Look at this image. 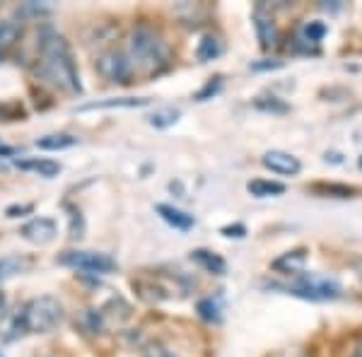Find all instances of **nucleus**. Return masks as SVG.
Masks as SVG:
<instances>
[{
    "instance_id": "obj_27",
    "label": "nucleus",
    "mask_w": 362,
    "mask_h": 357,
    "mask_svg": "<svg viewBox=\"0 0 362 357\" xmlns=\"http://www.w3.org/2000/svg\"><path fill=\"white\" fill-rule=\"evenodd\" d=\"M5 304H8V297H5V292L0 290V314L5 312Z\"/></svg>"
},
{
    "instance_id": "obj_15",
    "label": "nucleus",
    "mask_w": 362,
    "mask_h": 357,
    "mask_svg": "<svg viewBox=\"0 0 362 357\" xmlns=\"http://www.w3.org/2000/svg\"><path fill=\"white\" fill-rule=\"evenodd\" d=\"M73 145H78V138L70 136V133H51V136L37 140V148L42 150H68Z\"/></svg>"
},
{
    "instance_id": "obj_29",
    "label": "nucleus",
    "mask_w": 362,
    "mask_h": 357,
    "mask_svg": "<svg viewBox=\"0 0 362 357\" xmlns=\"http://www.w3.org/2000/svg\"><path fill=\"white\" fill-rule=\"evenodd\" d=\"M358 357H362V355H358Z\"/></svg>"
},
{
    "instance_id": "obj_25",
    "label": "nucleus",
    "mask_w": 362,
    "mask_h": 357,
    "mask_svg": "<svg viewBox=\"0 0 362 357\" xmlns=\"http://www.w3.org/2000/svg\"><path fill=\"white\" fill-rule=\"evenodd\" d=\"M225 237H244V227L242 225H235V227H225L223 230Z\"/></svg>"
},
{
    "instance_id": "obj_4",
    "label": "nucleus",
    "mask_w": 362,
    "mask_h": 357,
    "mask_svg": "<svg viewBox=\"0 0 362 357\" xmlns=\"http://www.w3.org/2000/svg\"><path fill=\"white\" fill-rule=\"evenodd\" d=\"M58 263L78 268V271H85V273H97V275H107L116 271V261L109 254H102V251H85V249L63 251V254L58 256Z\"/></svg>"
},
{
    "instance_id": "obj_14",
    "label": "nucleus",
    "mask_w": 362,
    "mask_h": 357,
    "mask_svg": "<svg viewBox=\"0 0 362 357\" xmlns=\"http://www.w3.org/2000/svg\"><path fill=\"white\" fill-rule=\"evenodd\" d=\"M247 191L254 198H271V196H283L285 186L278 181H268V179H254L247 184Z\"/></svg>"
},
{
    "instance_id": "obj_19",
    "label": "nucleus",
    "mask_w": 362,
    "mask_h": 357,
    "mask_svg": "<svg viewBox=\"0 0 362 357\" xmlns=\"http://www.w3.org/2000/svg\"><path fill=\"white\" fill-rule=\"evenodd\" d=\"M27 266H29V261H22V259H0V280L10 278V275H15V273H22Z\"/></svg>"
},
{
    "instance_id": "obj_6",
    "label": "nucleus",
    "mask_w": 362,
    "mask_h": 357,
    "mask_svg": "<svg viewBox=\"0 0 362 357\" xmlns=\"http://www.w3.org/2000/svg\"><path fill=\"white\" fill-rule=\"evenodd\" d=\"M97 70L104 80H109V83H128V78L133 75L128 56H124L116 49L104 51V54L97 58Z\"/></svg>"
},
{
    "instance_id": "obj_20",
    "label": "nucleus",
    "mask_w": 362,
    "mask_h": 357,
    "mask_svg": "<svg viewBox=\"0 0 362 357\" xmlns=\"http://www.w3.org/2000/svg\"><path fill=\"white\" fill-rule=\"evenodd\" d=\"M314 191H317V193H331L334 198H348L350 193H355V189H350V186H341V184H317V186H314Z\"/></svg>"
},
{
    "instance_id": "obj_17",
    "label": "nucleus",
    "mask_w": 362,
    "mask_h": 357,
    "mask_svg": "<svg viewBox=\"0 0 362 357\" xmlns=\"http://www.w3.org/2000/svg\"><path fill=\"white\" fill-rule=\"evenodd\" d=\"M220 54H223V44H220L218 37H210V34L208 37H203V42L198 44V49H196V56L201 63L213 61V58H218Z\"/></svg>"
},
{
    "instance_id": "obj_5",
    "label": "nucleus",
    "mask_w": 362,
    "mask_h": 357,
    "mask_svg": "<svg viewBox=\"0 0 362 357\" xmlns=\"http://www.w3.org/2000/svg\"><path fill=\"white\" fill-rule=\"evenodd\" d=\"M293 295L302 297V300H312V302H326V300H336L338 292V283L334 278H321V275H300L293 285L288 288Z\"/></svg>"
},
{
    "instance_id": "obj_18",
    "label": "nucleus",
    "mask_w": 362,
    "mask_h": 357,
    "mask_svg": "<svg viewBox=\"0 0 362 357\" xmlns=\"http://www.w3.org/2000/svg\"><path fill=\"white\" fill-rule=\"evenodd\" d=\"M179 121V109H172V107H165V109H157L153 116H150V124L155 128H167L172 124Z\"/></svg>"
},
{
    "instance_id": "obj_12",
    "label": "nucleus",
    "mask_w": 362,
    "mask_h": 357,
    "mask_svg": "<svg viewBox=\"0 0 362 357\" xmlns=\"http://www.w3.org/2000/svg\"><path fill=\"white\" fill-rule=\"evenodd\" d=\"M191 261H196L201 268H206L208 273H213V275H223L227 271V263L225 259L220 254H213V251H208V249H196V251H191Z\"/></svg>"
},
{
    "instance_id": "obj_28",
    "label": "nucleus",
    "mask_w": 362,
    "mask_h": 357,
    "mask_svg": "<svg viewBox=\"0 0 362 357\" xmlns=\"http://www.w3.org/2000/svg\"><path fill=\"white\" fill-rule=\"evenodd\" d=\"M360 355H362V350H360Z\"/></svg>"
},
{
    "instance_id": "obj_24",
    "label": "nucleus",
    "mask_w": 362,
    "mask_h": 357,
    "mask_svg": "<svg viewBox=\"0 0 362 357\" xmlns=\"http://www.w3.org/2000/svg\"><path fill=\"white\" fill-rule=\"evenodd\" d=\"M145 357H179V355L172 353V350H165V348H155V350H150Z\"/></svg>"
},
{
    "instance_id": "obj_26",
    "label": "nucleus",
    "mask_w": 362,
    "mask_h": 357,
    "mask_svg": "<svg viewBox=\"0 0 362 357\" xmlns=\"http://www.w3.org/2000/svg\"><path fill=\"white\" fill-rule=\"evenodd\" d=\"M32 206H22V208H8V218H17V213H29Z\"/></svg>"
},
{
    "instance_id": "obj_3",
    "label": "nucleus",
    "mask_w": 362,
    "mask_h": 357,
    "mask_svg": "<svg viewBox=\"0 0 362 357\" xmlns=\"http://www.w3.org/2000/svg\"><path fill=\"white\" fill-rule=\"evenodd\" d=\"M63 304L51 295L34 297L25 304L22 314L17 316V324L25 333H51L63 324Z\"/></svg>"
},
{
    "instance_id": "obj_9",
    "label": "nucleus",
    "mask_w": 362,
    "mask_h": 357,
    "mask_svg": "<svg viewBox=\"0 0 362 357\" xmlns=\"http://www.w3.org/2000/svg\"><path fill=\"white\" fill-rule=\"evenodd\" d=\"M157 213H160V218L165 220L167 225H172L174 230L186 232L194 227V218H191L189 213H184V210H179L174 206H167V203H160V206H157Z\"/></svg>"
},
{
    "instance_id": "obj_23",
    "label": "nucleus",
    "mask_w": 362,
    "mask_h": 357,
    "mask_svg": "<svg viewBox=\"0 0 362 357\" xmlns=\"http://www.w3.org/2000/svg\"><path fill=\"white\" fill-rule=\"evenodd\" d=\"M302 261H305V251H293V254H288L285 259L276 261V268L290 266V271H293L295 266H302Z\"/></svg>"
},
{
    "instance_id": "obj_13",
    "label": "nucleus",
    "mask_w": 362,
    "mask_h": 357,
    "mask_svg": "<svg viewBox=\"0 0 362 357\" xmlns=\"http://www.w3.org/2000/svg\"><path fill=\"white\" fill-rule=\"evenodd\" d=\"M254 20H256V34H259L261 46H273V44H276L278 32H276V22H273V17L266 15L264 10L259 8L254 13Z\"/></svg>"
},
{
    "instance_id": "obj_8",
    "label": "nucleus",
    "mask_w": 362,
    "mask_h": 357,
    "mask_svg": "<svg viewBox=\"0 0 362 357\" xmlns=\"http://www.w3.org/2000/svg\"><path fill=\"white\" fill-rule=\"evenodd\" d=\"M261 162H264L266 169H271V172H276V174H283V177H295V174H300V169H302V162L297 160L295 155L283 152V150L266 152Z\"/></svg>"
},
{
    "instance_id": "obj_10",
    "label": "nucleus",
    "mask_w": 362,
    "mask_h": 357,
    "mask_svg": "<svg viewBox=\"0 0 362 357\" xmlns=\"http://www.w3.org/2000/svg\"><path fill=\"white\" fill-rule=\"evenodd\" d=\"M17 167L25 169V172L39 174V177H44V179H51L61 172V165L54 160H46V157H29V160H20L17 162Z\"/></svg>"
},
{
    "instance_id": "obj_22",
    "label": "nucleus",
    "mask_w": 362,
    "mask_h": 357,
    "mask_svg": "<svg viewBox=\"0 0 362 357\" xmlns=\"http://www.w3.org/2000/svg\"><path fill=\"white\" fill-rule=\"evenodd\" d=\"M198 312H201L203 319H208V321H218L220 319L218 304H215L213 300H203L201 304H198Z\"/></svg>"
},
{
    "instance_id": "obj_1",
    "label": "nucleus",
    "mask_w": 362,
    "mask_h": 357,
    "mask_svg": "<svg viewBox=\"0 0 362 357\" xmlns=\"http://www.w3.org/2000/svg\"><path fill=\"white\" fill-rule=\"evenodd\" d=\"M39 70L51 85L70 95H80V75L73 61V51L66 39L56 32H44L42 44H39Z\"/></svg>"
},
{
    "instance_id": "obj_11",
    "label": "nucleus",
    "mask_w": 362,
    "mask_h": 357,
    "mask_svg": "<svg viewBox=\"0 0 362 357\" xmlns=\"http://www.w3.org/2000/svg\"><path fill=\"white\" fill-rule=\"evenodd\" d=\"M150 104L148 97H119V99H104V102H92L80 107L83 111H92V109H138Z\"/></svg>"
},
{
    "instance_id": "obj_2",
    "label": "nucleus",
    "mask_w": 362,
    "mask_h": 357,
    "mask_svg": "<svg viewBox=\"0 0 362 357\" xmlns=\"http://www.w3.org/2000/svg\"><path fill=\"white\" fill-rule=\"evenodd\" d=\"M128 61L131 68H140L145 73H157V68L167 61V44L162 37L150 27L133 29L131 42H128Z\"/></svg>"
},
{
    "instance_id": "obj_7",
    "label": "nucleus",
    "mask_w": 362,
    "mask_h": 357,
    "mask_svg": "<svg viewBox=\"0 0 362 357\" xmlns=\"http://www.w3.org/2000/svg\"><path fill=\"white\" fill-rule=\"evenodd\" d=\"M20 234L29 244L46 247V244H51L58 237V225H56V220H51V218H34L22 227Z\"/></svg>"
},
{
    "instance_id": "obj_21",
    "label": "nucleus",
    "mask_w": 362,
    "mask_h": 357,
    "mask_svg": "<svg viewBox=\"0 0 362 357\" xmlns=\"http://www.w3.org/2000/svg\"><path fill=\"white\" fill-rule=\"evenodd\" d=\"M302 34H305V42L319 44L321 37L326 34V25H321V22H309V25L302 27Z\"/></svg>"
},
{
    "instance_id": "obj_16",
    "label": "nucleus",
    "mask_w": 362,
    "mask_h": 357,
    "mask_svg": "<svg viewBox=\"0 0 362 357\" xmlns=\"http://www.w3.org/2000/svg\"><path fill=\"white\" fill-rule=\"evenodd\" d=\"M22 34V27L15 20H0V54L10 51L17 44Z\"/></svg>"
}]
</instances>
